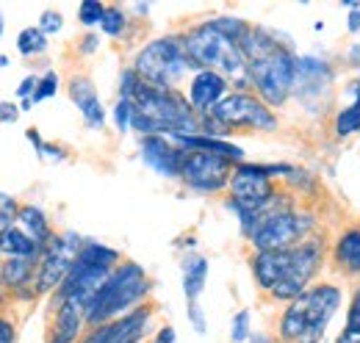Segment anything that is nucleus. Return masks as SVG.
<instances>
[{
  "label": "nucleus",
  "mask_w": 360,
  "mask_h": 343,
  "mask_svg": "<svg viewBox=\"0 0 360 343\" xmlns=\"http://www.w3.org/2000/svg\"><path fill=\"white\" fill-rule=\"evenodd\" d=\"M319 263H321V250L319 244L308 241L291 250L258 252L252 257V274L258 285L274 299L294 302L308 291V283L319 271Z\"/></svg>",
  "instance_id": "nucleus-3"
},
{
  "label": "nucleus",
  "mask_w": 360,
  "mask_h": 343,
  "mask_svg": "<svg viewBox=\"0 0 360 343\" xmlns=\"http://www.w3.org/2000/svg\"><path fill=\"white\" fill-rule=\"evenodd\" d=\"M227 78L214 70H200L188 84V103L197 114H211L227 94Z\"/></svg>",
  "instance_id": "nucleus-16"
},
{
  "label": "nucleus",
  "mask_w": 360,
  "mask_h": 343,
  "mask_svg": "<svg viewBox=\"0 0 360 343\" xmlns=\"http://www.w3.org/2000/svg\"><path fill=\"white\" fill-rule=\"evenodd\" d=\"M17 50L22 56H39L47 50V37L39 28H22L17 37Z\"/></svg>",
  "instance_id": "nucleus-25"
},
{
  "label": "nucleus",
  "mask_w": 360,
  "mask_h": 343,
  "mask_svg": "<svg viewBox=\"0 0 360 343\" xmlns=\"http://www.w3.org/2000/svg\"><path fill=\"white\" fill-rule=\"evenodd\" d=\"M37 86H39V78H34V75H28L22 84H20V89H17V94L22 97V100H31L34 97V91H37Z\"/></svg>",
  "instance_id": "nucleus-34"
},
{
  "label": "nucleus",
  "mask_w": 360,
  "mask_h": 343,
  "mask_svg": "<svg viewBox=\"0 0 360 343\" xmlns=\"http://www.w3.org/2000/svg\"><path fill=\"white\" fill-rule=\"evenodd\" d=\"M61 25H64V17L58 14V11H45L42 14V22H39V31L42 34H58L61 31Z\"/></svg>",
  "instance_id": "nucleus-33"
},
{
  "label": "nucleus",
  "mask_w": 360,
  "mask_h": 343,
  "mask_svg": "<svg viewBox=\"0 0 360 343\" xmlns=\"http://www.w3.org/2000/svg\"><path fill=\"white\" fill-rule=\"evenodd\" d=\"M338 343H360V338L358 335H347V332H344V335L338 338Z\"/></svg>",
  "instance_id": "nucleus-43"
},
{
  "label": "nucleus",
  "mask_w": 360,
  "mask_h": 343,
  "mask_svg": "<svg viewBox=\"0 0 360 343\" xmlns=\"http://www.w3.org/2000/svg\"><path fill=\"white\" fill-rule=\"evenodd\" d=\"M131 103H134L131 128L139 130L141 136L169 133L172 138H180V136H197L202 130L200 114L178 89H158L139 81L136 91L131 94Z\"/></svg>",
  "instance_id": "nucleus-2"
},
{
  "label": "nucleus",
  "mask_w": 360,
  "mask_h": 343,
  "mask_svg": "<svg viewBox=\"0 0 360 343\" xmlns=\"http://www.w3.org/2000/svg\"><path fill=\"white\" fill-rule=\"evenodd\" d=\"M233 161H227L222 155L214 153H202V150H188L180 167V180L197 191H219L230 186L233 177Z\"/></svg>",
  "instance_id": "nucleus-13"
},
{
  "label": "nucleus",
  "mask_w": 360,
  "mask_h": 343,
  "mask_svg": "<svg viewBox=\"0 0 360 343\" xmlns=\"http://www.w3.org/2000/svg\"><path fill=\"white\" fill-rule=\"evenodd\" d=\"M175 141H178V147H183V150L214 153V155H222V158L233 161V164H238V161L244 158V150H241V147H236V144H230V141H222V138H217V136H205V133H197V136H180V138H175Z\"/></svg>",
  "instance_id": "nucleus-19"
},
{
  "label": "nucleus",
  "mask_w": 360,
  "mask_h": 343,
  "mask_svg": "<svg viewBox=\"0 0 360 343\" xmlns=\"http://www.w3.org/2000/svg\"><path fill=\"white\" fill-rule=\"evenodd\" d=\"M20 117V108L14 103H0V122H14Z\"/></svg>",
  "instance_id": "nucleus-37"
},
{
  "label": "nucleus",
  "mask_w": 360,
  "mask_h": 343,
  "mask_svg": "<svg viewBox=\"0 0 360 343\" xmlns=\"http://www.w3.org/2000/svg\"><path fill=\"white\" fill-rule=\"evenodd\" d=\"M103 14H105V6L97 3V0H84L78 6V20L84 25H100L103 22Z\"/></svg>",
  "instance_id": "nucleus-28"
},
{
  "label": "nucleus",
  "mask_w": 360,
  "mask_h": 343,
  "mask_svg": "<svg viewBox=\"0 0 360 343\" xmlns=\"http://www.w3.org/2000/svg\"><path fill=\"white\" fill-rule=\"evenodd\" d=\"M250 338V310H238L233 318V330H230V341L241 343Z\"/></svg>",
  "instance_id": "nucleus-29"
},
{
  "label": "nucleus",
  "mask_w": 360,
  "mask_h": 343,
  "mask_svg": "<svg viewBox=\"0 0 360 343\" xmlns=\"http://www.w3.org/2000/svg\"><path fill=\"white\" fill-rule=\"evenodd\" d=\"M0 343H14V321L0 316Z\"/></svg>",
  "instance_id": "nucleus-36"
},
{
  "label": "nucleus",
  "mask_w": 360,
  "mask_h": 343,
  "mask_svg": "<svg viewBox=\"0 0 360 343\" xmlns=\"http://www.w3.org/2000/svg\"><path fill=\"white\" fill-rule=\"evenodd\" d=\"M188 318H191V324H194L197 332H205V318H202V310H200L197 302H191V307H188Z\"/></svg>",
  "instance_id": "nucleus-35"
},
{
  "label": "nucleus",
  "mask_w": 360,
  "mask_h": 343,
  "mask_svg": "<svg viewBox=\"0 0 360 343\" xmlns=\"http://www.w3.org/2000/svg\"><path fill=\"white\" fill-rule=\"evenodd\" d=\"M186 53L197 70H214L225 78H233L238 86L250 84L247 75V58L241 53V44L225 37L214 22H202L191 28L186 37Z\"/></svg>",
  "instance_id": "nucleus-5"
},
{
  "label": "nucleus",
  "mask_w": 360,
  "mask_h": 343,
  "mask_svg": "<svg viewBox=\"0 0 360 343\" xmlns=\"http://www.w3.org/2000/svg\"><path fill=\"white\" fill-rule=\"evenodd\" d=\"M355 94H358V97H360V81H358V84H355Z\"/></svg>",
  "instance_id": "nucleus-44"
},
{
  "label": "nucleus",
  "mask_w": 360,
  "mask_h": 343,
  "mask_svg": "<svg viewBox=\"0 0 360 343\" xmlns=\"http://www.w3.org/2000/svg\"><path fill=\"white\" fill-rule=\"evenodd\" d=\"M208 277V260L200 255H188L183 260V294L188 302H197V297L205 288Z\"/></svg>",
  "instance_id": "nucleus-21"
},
{
  "label": "nucleus",
  "mask_w": 360,
  "mask_h": 343,
  "mask_svg": "<svg viewBox=\"0 0 360 343\" xmlns=\"http://www.w3.org/2000/svg\"><path fill=\"white\" fill-rule=\"evenodd\" d=\"M100 28H103L108 37H120V34L125 31V14H122V8H117V6H105V14H103Z\"/></svg>",
  "instance_id": "nucleus-27"
},
{
  "label": "nucleus",
  "mask_w": 360,
  "mask_h": 343,
  "mask_svg": "<svg viewBox=\"0 0 360 343\" xmlns=\"http://www.w3.org/2000/svg\"><path fill=\"white\" fill-rule=\"evenodd\" d=\"M0 255L37 260V257H42V247H39L22 227H6V230L0 233Z\"/></svg>",
  "instance_id": "nucleus-20"
},
{
  "label": "nucleus",
  "mask_w": 360,
  "mask_h": 343,
  "mask_svg": "<svg viewBox=\"0 0 360 343\" xmlns=\"http://www.w3.org/2000/svg\"><path fill=\"white\" fill-rule=\"evenodd\" d=\"M255 343H269V341H264V338H261V341H255Z\"/></svg>",
  "instance_id": "nucleus-46"
},
{
  "label": "nucleus",
  "mask_w": 360,
  "mask_h": 343,
  "mask_svg": "<svg viewBox=\"0 0 360 343\" xmlns=\"http://www.w3.org/2000/svg\"><path fill=\"white\" fill-rule=\"evenodd\" d=\"M274 172H291L288 167H258V164H238L230 177V205L241 216V227L252 219L266 214L274 202Z\"/></svg>",
  "instance_id": "nucleus-9"
},
{
  "label": "nucleus",
  "mask_w": 360,
  "mask_h": 343,
  "mask_svg": "<svg viewBox=\"0 0 360 343\" xmlns=\"http://www.w3.org/2000/svg\"><path fill=\"white\" fill-rule=\"evenodd\" d=\"M186 150L164 136H141V161L161 177H180Z\"/></svg>",
  "instance_id": "nucleus-15"
},
{
  "label": "nucleus",
  "mask_w": 360,
  "mask_h": 343,
  "mask_svg": "<svg viewBox=\"0 0 360 343\" xmlns=\"http://www.w3.org/2000/svg\"><path fill=\"white\" fill-rule=\"evenodd\" d=\"M335 263L349 274H360V230H347L335 241Z\"/></svg>",
  "instance_id": "nucleus-22"
},
{
  "label": "nucleus",
  "mask_w": 360,
  "mask_h": 343,
  "mask_svg": "<svg viewBox=\"0 0 360 343\" xmlns=\"http://www.w3.org/2000/svg\"><path fill=\"white\" fill-rule=\"evenodd\" d=\"M155 343H178V335L172 327H161L158 335H155Z\"/></svg>",
  "instance_id": "nucleus-38"
},
{
  "label": "nucleus",
  "mask_w": 360,
  "mask_h": 343,
  "mask_svg": "<svg viewBox=\"0 0 360 343\" xmlns=\"http://www.w3.org/2000/svg\"><path fill=\"white\" fill-rule=\"evenodd\" d=\"M360 130V97L349 105L344 108L338 117H335V133L344 138V136H352Z\"/></svg>",
  "instance_id": "nucleus-26"
},
{
  "label": "nucleus",
  "mask_w": 360,
  "mask_h": 343,
  "mask_svg": "<svg viewBox=\"0 0 360 343\" xmlns=\"http://www.w3.org/2000/svg\"><path fill=\"white\" fill-rule=\"evenodd\" d=\"M117 266H120L117 250H108L97 241H86L78 252V260H75L70 277L58 288V302H75L78 307L89 310V304L100 294V288L105 285V280L111 277V271Z\"/></svg>",
  "instance_id": "nucleus-7"
},
{
  "label": "nucleus",
  "mask_w": 360,
  "mask_h": 343,
  "mask_svg": "<svg viewBox=\"0 0 360 343\" xmlns=\"http://www.w3.org/2000/svg\"><path fill=\"white\" fill-rule=\"evenodd\" d=\"M84 343H86V341H84Z\"/></svg>",
  "instance_id": "nucleus-47"
},
{
  "label": "nucleus",
  "mask_w": 360,
  "mask_h": 343,
  "mask_svg": "<svg viewBox=\"0 0 360 343\" xmlns=\"http://www.w3.org/2000/svg\"><path fill=\"white\" fill-rule=\"evenodd\" d=\"M70 97L81 108L84 119L89 122L91 128H103V122H105L103 103H100V97H97V91H94L89 78H72L70 81Z\"/></svg>",
  "instance_id": "nucleus-18"
},
{
  "label": "nucleus",
  "mask_w": 360,
  "mask_h": 343,
  "mask_svg": "<svg viewBox=\"0 0 360 343\" xmlns=\"http://www.w3.org/2000/svg\"><path fill=\"white\" fill-rule=\"evenodd\" d=\"M94 47H97V37H86L84 39V53H91Z\"/></svg>",
  "instance_id": "nucleus-42"
},
{
  "label": "nucleus",
  "mask_w": 360,
  "mask_h": 343,
  "mask_svg": "<svg viewBox=\"0 0 360 343\" xmlns=\"http://www.w3.org/2000/svg\"><path fill=\"white\" fill-rule=\"evenodd\" d=\"M31 271H34V260H28V257H6V263L0 268V277H3L6 288H22V285H28Z\"/></svg>",
  "instance_id": "nucleus-24"
},
{
  "label": "nucleus",
  "mask_w": 360,
  "mask_h": 343,
  "mask_svg": "<svg viewBox=\"0 0 360 343\" xmlns=\"http://www.w3.org/2000/svg\"><path fill=\"white\" fill-rule=\"evenodd\" d=\"M25 136H28V141H34V144H37V150H42V138H39V133H37V130L31 128Z\"/></svg>",
  "instance_id": "nucleus-41"
},
{
  "label": "nucleus",
  "mask_w": 360,
  "mask_h": 343,
  "mask_svg": "<svg viewBox=\"0 0 360 343\" xmlns=\"http://www.w3.org/2000/svg\"><path fill=\"white\" fill-rule=\"evenodd\" d=\"M0 37H3V14H0Z\"/></svg>",
  "instance_id": "nucleus-45"
},
{
  "label": "nucleus",
  "mask_w": 360,
  "mask_h": 343,
  "mask_svg": "<svg viewBox=\"0 0 360 343\" xmlns=\"http://www.w3.org/2000/svg\"><path fill=\"white\" fill-rule=\"evenodd\" d=\"M241 53L247 58V75H250V84L255 86L258 97L269 108H280L294 89V78H297L294 56L261 28H250L244 34Z\"/></svg>",
  "instance_id": "nucleus-1"
},
{
  "label": "nucleus",
  "mask_w": 360,
  "mask_h": 343,
  "mask_svg": "<svg viewBox=\"0 0 360 343\" xmlns=\"http://www.w3.org/2000/svg\"><path fill=\"white\" fill-rule=\"evenodd\" d=\"M114 122H117V130H128L134 125V103L131 100H122L114 105Z\"/></svg>",
  "instance_id": "nucleus-30"
},
{
  "label": "nucleus",
  "mask_w": 360,
  "mask_h": 343,
  "mask_svg": "<svg viewBox=\"0 0 360 343\" xmlns=\"http://www.w3.org/2000/svg\"><path fill=\"white\" fill-rule=\"evenodd\" d=\"M347 335H358L360 338V291L352 297L349 304V318H347Z\"/></svg>",
  "instance_id": "nucleus-32"
},
{
  "label": "nucleus",
  "mask_w": 360,
  "mask_h": 343,
  "mask_svg": "<svg viewBox=\"0 0 360 343\" xmlns=\"http://www.w3.org/2000/svg\"><path fill=\"white\" fill-rule=\"evenodd\" d=\"M153 310L150 307H136L131 313H125L117 321H108L97 330H91L89 335L84 338L86 343H139L147 332Z\"/></svg>",
  "instance_id": "nucleus-14"
},
{
  "label": "nucleus",
  "mask_w": 360,
  "mask_h": 343,
  "mask_svg": "<svg viewBox=\"0 0 360 343\" xmlns=\"http://www.w3.org/2000/svg\"><path fill=\"white\" fill-rule=\"evenodd\" d=\"M81 238L75 233H64V235H53L47 241V247L42 250L39 266H37V291H53L61 288L64 280L70 277L78 252H81Z\"/></svg>",
  "instance_id": "nucleus-12"
},
{
  "label": "nucleus",
  "mask_w": 360,
  "mask_h": 343,
  "mask_svg": "<svg viewBox=\"0 0 360 343\" xmlns=\"http://www.w3.org/2000/svg\"><path fill=\"white\" fill-rule=\"evenodd\" d=\"M311 219L294 211H266L258 219H252L244 233L250 235L252 247L258 252H274V250H291L300 247V241L308 235L311 230Z\"/></svg>",
  "instance_id": "nucleus-10"
},
{
  "label": "nucleus",
  "mask_w": 360,
  "mask_h": 343,
  "mask_svg": "<svg viewBox=\"0 0 360 343\" xmlns=\"http://www.w3.org/2000/svg\"><path fill=\"white\" fill-rule=\"evenodd\" d=\"M349 31L352 34L360 31V8H352V14H349Z\"/></svg>",
  "instance_id": "nucleus-40"
},
{
  "label": "nucleus",
  "mask_w": 360,
  "mask_h": 343,
  "mask_svg": "<svg viewBox=\"0 0 360 343\" xmlns=\"http://www.w3.org/2000/svg\"><path fill=\"white\" fill-rule=\"evenodd\" d=\"M191 58L186 53L183 37H161L144 44L134 58L136 75L150 86L158 89H175L191 70Z\"/></svg>",
  "instance_id": "nucleus-8"
},
{
  "label": "nucleus",
  "mask_w": 360,
  "mask_h": 343,
  "mask_svg": "<svg viewBox=\"0 0 360 343\" xmlns=\"http://www.w3.org/2000/svg\"><path fill=\"white\" fill-rule=\"evenodd\" d=\"M338 307L341 291L335 285H314L285 307L280 335L288 343H319Z\"/></svg>",
  "instance_id": "nucleus-4"
},
{
  "label": "nucleus",
  "mask_w": 360,
  "mask_h": 343,
  "mask_svg": "<svg viewBox=\"0 0 360 343\" xmlns=\"http://www.w3.org/2000/svg\"><path fill=\"white\" fill-rule=\"evenodd\" d=\"M39 153H42L45 158H56V161H58V158H64V150H61V147H47V144H42V150H39Z\"/></svg>",
  "instance_id": "nucleus-39"
},
{
  "label": "nucleus",
  "mask_w": 360,
  "mask_h": 343,
  "mask_svg": "<svg viewBox=\"0 0 360 343\" xmlns=\"http://www.w3.org/2000/svg\"><path fill=\"white\" fill-rule=\"evenodd\" d=\"M56 91H58V75H56V72H47L45 78H39V86H37V91H34L31 103L47 100V97H53Z\"/></svg>",
  "instance_id": "nucleus-31"
},
{
  "label": "nucleus",
  "mask_w": 360,
  "mask_h": 343,
  "mask_svg": "<svg viewBox=\"0 0 360 343\" xmlns=\"http://www.w3.org/2000/svg\"><path fill=\"white\" fill-rule=\"evenodd\" d=\"M211 117L219 128H225L227 133L241 128H252V130H274L277 128V117L271 114V108L261 100V97H252L247 91H233L227 94L225 100L211 111L205 114Z\"/></svg>",
  "instance_id": "nucleus-11"
},
{
  "label": "nucleus",
  "mask_w": 360,
  "mask_h": 343,
  "mask_svg": "<svg viewBox=\"0 0 360 343\" xmlns=\"http://www.w3.org/2000/svg\"><path fill=\"white\" fill-rule=\"evenodd\" d=\"M81 324H86V310L78 307L75 302H58L50 343H75L78 332H81Z\"/></svg>",
  "instance_id": "nucleus-17"
},
{
  "label": "nucleus",
  "mask_w": 360,
  "mask_h": 343,
  "mask_svg": "<svg viewBox=\"0 0 360 343\" xmlns=\"http://www.w3.org/2000/svg\"><path fill=\"white\" fill-rule=\"evenodd\" d=\"M17 221L22 224V230L45 250L47 247V241L53 238V233H50V224H47V219L45 214L39 211V208H34V205H22L20 208V214H17Z\"/></svg>",
  "instance_id": "nucleus-23"
},
{
  "label": "nucleus",
  "mask_w": 360,
  "mask_h": 343,
  "mask_svg": "<svg viewBox=\"0 0 360 343\" xmlns=\"http://www.w3.org/2000/svg\"><path fill=\"white\" fill-rule=\"evenodd\" d=\"M150 291V283H147V274L139 263H120L111 277L105 280V285L100 288V294L94 297V302L86 310V324L91 330L108 324V321H117L125 316L128 307H134L136 302L144 299V294Z\"/></svg>",
  "instance_id": "nucleus-6"
}]
</instances>
